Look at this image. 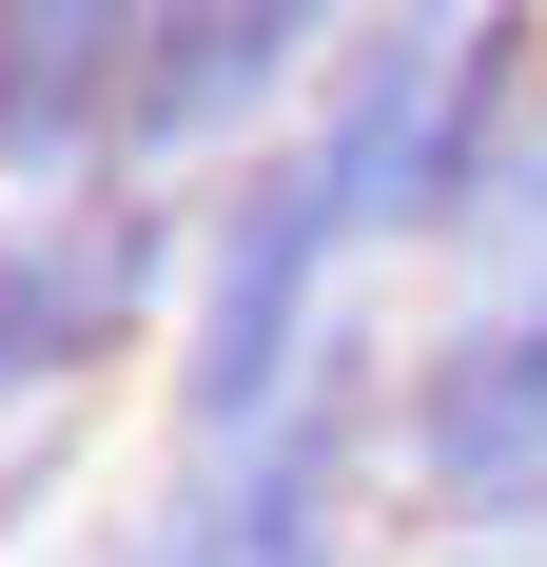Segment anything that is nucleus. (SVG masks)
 Masks as SVG:
<instances>
[{
    "instance_id": "nucleus-7",
    "label": "nucleus",
    "mask_w": 547,
    "mask_h": 567,
    "mask_svg": "<svg viewBox=\"0 0 547 567\" xmlns=\"http://www.w3.org/2000/svg\"><path fill=\"white\" fill-rule=\"evenodd\" d=\"M508 275H547V79H528V117L489 137V176H469V216L431 255V293H508Z\"/></svg>"
},
{
    "instance_id": "nucleus-5",
    "label": "nucleus",
    "mask_w": 547,
    "mask_h": 567,
    "mask_svg": "<svg viewBox=\"0 0 547 567\" xmlns=\"http://www.w3.org/2000/svg\"><path fill=\"white\" fill-rule=\"evenodd\" d=\"M176 275H196V196L176 176H59L0 196V411H117L176 352Z\"/></svg>"
},
{
    "instance_id": "nucleus-4",
    "label": "nucleus",
    "mask_w": 547,
    "mask_h": 567,
    "mask_svg": "<svg viewBox=\"0 0 547 567\" xmlns=\"http://www.w3.org/2000/svg\"><path fill=\"white\" fill-rule=\"evenodd\" d=\"M372 489H391V567H547V275L411 293Z\"/></svg>"
},
{
    "instance_id": "nucleus-3",
    "label": "nucleus",
    "mask_w": 547,
    "mask_h": 567,
    "mask_svg": "<svg viewBox=\"0 0 547 567\" xmlns=\"http://www.w3.org/2000/svg\"><path fill=\"white\" fill-rule=\"evenodd\" d=\"M391 333H411V293H391L274 431H235V451H137V489L79 509L59 567H391V489H372Z\"/></svg>"
},
{
    "instance_id": "nucleus-2",
    "label": "nucleus",
    "mask_w": 547,
    "mask_h": 567,
    "mask_svg": "<svg viewBox=\"0 0 547 567\" xmlns=\"http://www.w3.org/2000/svg\"><path fill=\"white\" fill-rule=\"evenodd\" d=\"M391 313V275L352 255V216H332V176L274 137V157L196 176V275H176V352H157V451H235V431H274V411L313 392L332 352Z\"/></svg>"
},
{
    "instance_id": "nucleus-6",
    "label": "nucleus",
    "mask_w": 547,
    "mask_h": 567,
    "mask_svg": "<svg viewBox=\"0 0 547 567\" xmlns=\"http://www.w3.org/2000/svg\"><path fill=\"white\" fill-rule=\"evenodd\" d=\"M137 59H157V0H0V196L117 176Z\"/></svg>"
},
{
    "instance_id": "nucleus-1",
    "label": "nucleus",
    "mask_w": 547,
    "mask_h": 567,
    "mask_svg": "<svg viewBox=\"0 0 547 567\" xmlns=\"http://www.w3.org/2000/svg\"><path fill=\"white\" fill-rule=\"evenodd\" d=\"M528 79H547V0H372V20L332 40L293 157L332 176V216H352V255H372L391 293H431V255H450V216H469L489 137L528 117Z\"/></svg>"
}]
</instances>
